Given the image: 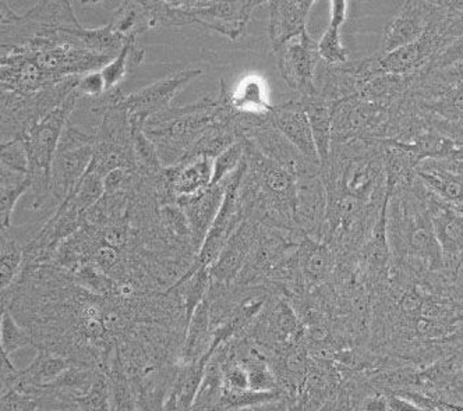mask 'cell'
Listing matches in <instances>:
<instances>
[{"label":"cell","mask_w":463,"mask_h":411,"mask_svg":"<svg viewBox=\"0 0 463 411\" xmlns=\"http://www.w3.org/2000/svg\"><path fill=\"white\" fill-rule=\"evenodd\" d=\"M229 102V89L221 79L220 95L205 97L182 107H168L146 120L144 135L156 145L165 168L182 163L192 146L208 128L220 122H233L238 117Z\"/></svg>","instance_id":"1"},{"label":"cell","mask_w":463,"mask_h":411,"mask_svg":"<svg viewBox=\"0 0 463 411\" xmlns=\"http://www.w3.org/2000/svg\"><path fill=\"white\" fill-rule=\"evenodd\" d=\"M94 133H87L69 123L64 128L53 159L49 186V207L53 212L66 201L89 172L94 156Z\"/></svg>","instance_id":"2"},{"label":"cell","mask_w":463,"mask_h":411,"mask_svg":"<svg viewBox=\"0 0 463 411\" xmlns=\"http://www.w3.org/2000/svg\"><path fill=\"white\" fill-rule=\"evenodd\" d=\"M190 14V25L215 31L229 40L238 41L246 34V28L257 6L267 2L254 0H184Z\"/></svg>","instance_id":"3"},{"label":"cell","mask_w":463,"mask_h":411,"mask_svg":"<svg viewBox=\"0 0 463 411\" xmlns=\"http://www.w3.org/2000/svg\"><path fill=\"white\" fill-rule=\"evenodd\" d=\"M202 74L203 70L200 69H187L165 77L140 91L126 95L120 107L128 113L130 127L144 130L146 120L171 107L172 99L176 97L177 92Z\"/></svg>","instance_id":"4"},{"label":"cell","mask_w":463,"mask_h":411,"mask_svg":"<svg viewBox=\"0 0 463 411\" xmlns=\"http://www.w3.org/2000/svg\"><path fill=\"white\" fill-rule=\"evenodd\" d=\"M246 161L239 166L238 171L233 173L231 184H229L228 191H226L225 199H223L222 207L218 212L217 218L211 226L210 232L203 243L202 250L195 258V264L198 266H205L211 268L220 258L221 253L228 244L229 238L235 233L244 220L243 212L239 204V187H241V179L246 173Z\"/></svg>","instance_id":"5"},{"label":"cell","mask_w":463,"mask_h":411,"mask_svg":"<svg viewBox=\"0 0 463 411\" xmlns=\"http://www.w3.org/2000/svg\"><path fill=\"white\" fill-rule=\"evenodd\" d=\"M317 45L306 31L305 34L290 41L277 52L280 76L290 89L300 92L305 98L313 97L316 92L314 77L320 58Z\"/></svg>","instance_id":"6"},{"label":"cell","mask_w":463,"mask_h":411,"mask_svg":"<svg viewBox=\"0 0 463 411\" xmlns=\"http://www.w3.org/2000/svg\"><path fill=\"white\" fill-rule=\"evenodd\" d=\"M262 233L264 225L261 222L251 217L246 218L229 238L220 258L211 266V281L223 285L235 284Z\"/></svg>","instance_id":"7"},{"label":"cell","mask_w":463,"mask_h":411,"mask_svg":"<svg viewBox=\"0 0 463 411\" xmlns=\"http://www.w3.org/2000/svg\"><path fill=\"white\" fill-rule=\"evenodd\" d=\"M243 137L250 138L269 161L277 163L279 168L284 169L296 179L313 176L317 171V166L306 159L305 155L271 125V119L257 126Z\"/></svg>","instance_id":"8"},{"label":"cell","mask_w":463,"mask_h":411,"mask_svg":"<svg viewBox=\"0 0 463 411\" xmlns=\"http://www.w3.org/2000/svg\"><path fill=\"white\" fill-rule=\"evenodd\" d=\"M269 119H271V125L279 130L305 155L306 159L316 166H320V156L314 141L310 120L302 104L288 102V104L274 107L269 113Z\"/></svg>","instance_id":"9"},{"label":"cell","mask_w":463,"mask_h":411,"mask_svg":"<svg viewBox=\"0 0 463 411\" xmlns=\"http://www.w3.org/2000/svg\"><path fill=\"white\" fill-rule=\"evenodd\" d=\"M232 177H233V173L223 179L221 183L211 186L198 197L177 204L186 215L190 230H192L193 241H194L198 251L202 250L203 243L210 232L211 226L222 207Z\"/></svg>","instance_id":"10"},{"label":"cell","mask_w":463,"mask_h":411,"mask_svg":"<svg viewBox=\"0 0 463 411\" xmlns=\"http://www.w3.org/2000/svg\"><path fill=\"white\" fill-rule=\"evenodd\" d=\"M169 194L176 204L194 199L210 189L213 176V159L207 156L192 159L166 168Z\"/></svg>","instance_id":"11"},{"label":"cell","mask_w":463,"mask_h":411,"mask_svg":"<svg viewBox=\"0 0 463 411\" xmlns=\"http://www.w3.org/2000/svg\"><path fill=\"white\" fill-rule=\"evenodd\" d=\"M314 5H316L314 2H287V0L269 2V34L274 52H278L295 38L305 34L307 31L306 23Z\"/></svg>","instance_id":"12"},{"label":"cell","mask_w":463,"mask_h":411,"mask_svg":"<svg viewBox=\"0 0 463 411\" xmlns=\"http://www.w3.org/2000/svg\"><path fill=\"white\" fill-rule=\"evenodd\" d=\"M326 194L323 183L316 174L298 179L295 195V225L311 235L317 232L324 212Z\"/></svg>","instance_id":"13"},{"label":"cell","mask_w":463,"mask_h":411,"mask_svg":"<svg viewBox=\"0 0 463 411\" xmlns=\"http://www.w3.org/2000/svg\"><path fill=\"white\" fill-rule=\"evenodd\" d=\"M74 364L76 363L69 357L53 353V351L38 350L37 356L31 361L30 366L25 369H20L19 379L13 390L33 393L43 389L53 384Z\"/></svg>","instance_id":"14"},{"label":"cell","mask_w":463,"mask_h":411,"mask_svg":"<svg viewBox=\"0 0 463 411\" xmlns=\"http://www.w3.org/2000/svg\"><path fill=\"white\" fill-rule=\"evenodd\" d=\"M33 187V176L25 172L2 166L0 169V225L2 230L12 228L15 204Z\"/></svg>","instance_id":"15"},{"label":"cell","mask_w":463,"mask_h":411,"mask_svg":"<svg viewBox=\"0 0 463 411\" xmlns=\"http://www.w3.org/2000/svg\"><path fill=\"white\" fill-rule=\"evenodd\" d=\"M424 35L423 20L415 9L403 10L387 25L383 37L382 51L384 55L396 49L415 43Z\"/></svg>","instance_id":"16"},{"label":"cell","mask_w":463,"mask_h":411,"mask_svg":"<svg viewBox=\"0 0 463 411\" xmlns=\"http://www.w3.org/2000/svg\"><path fill=\"white\" fill-rule=\"evenodd\" d=\"M126 41L138 42L146 31L151 30L150 9L146 2H122L109 23Z\"/></svg>","instance_id":"17"},{"label":"cell","mask_w":463,"mask_h":411,"mask_svg":"<svg viewBox=\"0 0 463 411\" xmlns=\"http://www.w3.org/2000/svg\"><path fill=\"white\" fill-rule=\"evenodd\" d=\"M299 266L306 286L326 281L333 269V256L328 248L317 241L305 238L299 247Z\"/></svg>","instance_id":"18"},{"label":"cell","mask_w":463,"mask_h":411,"mask_svg":"<svg viewBox=\"0 0 463 411\" xmlns=\"http://www.w3.org/2000/svg\"><path fill=\"white\" fill-rule=\"evenodd\" d=\"M346 2H331V20L317 45L318 56L329 64L345 63L346 51L339 38V28L346 19Z\"/></svg>","instance_id":"19"},{"label":"cell","mask_w":463,"mask_h":411,"mask_svg":"<svg viewBox=\"0 0 463 411\" xmlns=\"http://www.w3.org/2000/svg\"><path fill=\"white\" fill-rule=\"evenodd\" d=\"M231 107L241 113H254V115H269L274 109L267 102V92L261 79L256 77H247L241 82L236 91H229Z\"/></svg>","instance_id":"20"},{"label":"cell","mask_w":463,"mask_h":411,"mask_svg":"<svg viewBox=\"0 0 463 411\" xmlns=\"http://www.w3.org/2000/svg\"><path fill=\"white\" fill-rule=\"evenodd\" d=\"M25 266L24 247L12 230H2V258H0V290L2 293L14 285Z\"/></svg>","instance_id":"21"},{"label":"cell","mask_w":463,"mask_h":411,"mask_svg":"<svg viewBox=\"0 0 463 411\" xmlns=\"http://www.w3.org/2000/svg\"><path fill=\"white\" fill-rule=\"evenodd\" d=\"M308 120H310L311 130H313L314 141L317 146L318 156L321 164L326 161L329 153V135H331V109L328 105L321 102L316 98H305L303 102Z\"/></svg>","instance_id":"22"},{"label":"cell","mask_w":463,"mask_h":411,"mask_svg":"<svg viewBox=\"0 0 463 411\" xmlns=\"http://www.w3.org/2000/svg\"><path fill=\"white\" fill-rule=\"evenodd\" d=\"M143 58L144 51L140 49L138 43L135 41H128L123 46L119 55L116 56L102 70H99L107 82V91L118 89L119 82L125 79L131 69L141 63Z\"/></svg>","instance_id":"23"},{"label":"cell","mask_w":463,"mask_h":411,"mask_svg":"<svg viewBox=\"0 0 463 411\" xmlns=\"http://www.w3.org/2000/svg\"><path fill=\"white\" fill-rule=\"evenodd\" d=\"M0 346H2V353L9 357L22 350V349L34 346V339H33L30 331L15 320L14 315L9 310L2 311Z\"/></svg>","instance_id":"24"},{"label":"cell","mask_w":463,"mask_h":411,"mask_svg":"<svg viewBox=\"0 0 463 411\" xmlns=\"http://www.w3.org/2000/svg\"><path fill=\"white\" fill-rule=\"evenodd\" d=\"M429 45L430 41L423 35L415 43L396 49V51L388 53V55L382 59V61H380L382 70L387 71V73H405L406 70L413 68L415 64H418L423 59Z\"/></svg>","instance_id":"25"},{"label":"cell","mask_w":463,"mask_h":411,"mask_svg":"<svg viewBox=\"0 0 463 411\" xmlns=\"http://www.w3.org/2000/svg\"><path fill=\"white\" fill-rule=\"evenodd\" d=\"M109 378L110 411H140L137 395L128 378L119 369L107 372Z\"/></svg>","instance_id":"26"},{"label":"cell","mask_w":463,"mask_h":411,"mask_svg":"<svg viewBox=\"0 0 463 411\" xmlns=\"http://www.w3.org/2000/svg\"><path fill=\"white\" fill-rule=\"evenodd\" d=\"M244 161V145L243 141H238L233 144L231 148L221 154L215 161H213V176L211 186L221 183L223 179L231 176L232 173H235L238 171L239 166L243 163Z\"/></svg>","instance_id":"27"},{"label":"cell","mask_w":463,"mask_h":411,"mask_svg":"<svg viewBox=\"0 0 463 411\" xmlns=\"http://www.w3.org/2000/svg\"><path fill=\"white\" fill-rule=\"evenodd\" d=\"M423 179L426 180L430 186L439 192L444 199L451 200V201L462 202L463 204V186L458 180L447 176L445 173L437 171H429L421 173Z\"/></svg>","instance_id":"28"},{"label":"cell","mask_w":463,"mask_h":411,"mask_svg":"<svg viewBox=\"0 0 463 411\" xmlns=\"http://www.w3.org/2000/svg\"><path fill=\"white\" fill-rule=\"evenodd\" d=\"M40 397L38 392L25 393L12 390L2 395V411H38Z\"/></svg>","instance_id":"29"},{"label":"cell","mask_w":463,"mask_h":411,"mask_svg":"<svg viewBox=\"0 0 463 411\" xmlns=\"http://www.w3.org/2000/svg\"><path fill=\"white\" fill-rule=\"evenodd\" d=\"M76 91L81 98H98L107 92V82L101 71L84 74L77 84Z\"/></svg>","instance_id":"30"},{"label":"cell","mask_w":463,"mask_h":411,"mask_svg":"<svg viewBox=\"0 0 463 411\" xmlns=\"http://www.w3.org/2000/svg\"><path fill=\"white\" fill-rule=\"evenodd\" d=\"M387 411H424L423 408L419 407L415 403L405 397L391 393L387 397Z\"/></svg>","instance_id":"31"},{"label":"cell","mask_w":463,"mask_h":411,"mask_svg":"<svg viewBox=\"0 0 463 411\" xmlns=\"http://www.w3.org/2000/svg\"><path fill=\"white\" fill-rule=\"evenodd\" d=\"M246 411H290V408L287 397H282V399L274 400V402L246 408Z\"/></svg>","instance_id":"32"},{"label":"cell","mask_w":463,"mask_h":411,"mask_svg":"<svg viewBox=\"0 0 463 411\" xmlns=\"http://www.w3.org/2000/svg\"><path fill=\"white\" fill-rule=\"evenodd\" d=\"M451 107L452 109H454V112H457L458 115L463 117V89L452 98Z\"/></svg>","instance_id":"33"}]
</instances>
